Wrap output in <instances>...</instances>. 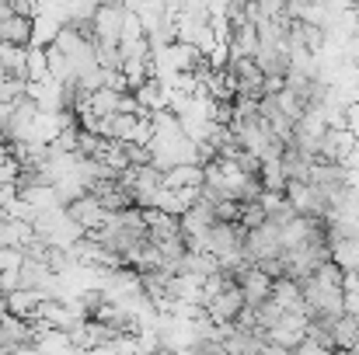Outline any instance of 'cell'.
<instances>
[{"label":"cell","instance_id":"obj_1","mask_svg":"<svg viewBox=\"0 0 359 355\" xmlns=\"http://www.w3.org/2000/svg\"><path fill=\"white\" fill-rule=\"evenodd\" d=\"M283 251V240H279V227L272 223H258V227H248L244 237H241V254L248 261H262V258H272Z\"/></svg>","mask_w":359,"mask_h":355},{"label":"cell","instance_id":"obj_2","mask_svg":"<svg viewBox=\"0 0 359 355\" xmlns=\"http://www.w3.org/2000/svg\"><path fill=\"white\" fill-rule=\"evenodd\" d=\"M241 310H244V296H241L238 282H227L224 289H217V293L203 303V314H206L213 324H234Z\"/></svg>","mask_w":359,"mask_h":355},{"label":"cell","instance_id":"obj_3","mask_svg":"<svg viewBox=\"0 0 359 355\" xmlns=\"http://www.w3.org/2000/svg\"><path fill=\"white\" fill-rule=\"evenodd\" d=\"M63 213L84 230V234H91V230H98L102 223H105V216H109V209L102 206V199L95 195V192H84V195H77L74 202H67L63 206Z\"/></svg>","mask_w":359,"mask_h":355},{"label":"cell","instance_id":"obj_4","mask_svg":"<svg viewBox=\"0 0 359 355\" xmlns=\"http://www.w3.org/2000/svg\"><path fill=\"white\" fill-rule=\"evenodd\" d=\"M0 42L11 46H32L35 42V18L28 14H11L0 21Z\"/></svg>","mask_w":359,"mask_h":355},{"label":"cell","instance_id":"obj_5","mask_svg":"<svg viewBox=\"0 0 359 355\" xmlns=\"http://www.w3.org/2000/svg\"><path fill=\"white\" fill-rule=\"evenodd\" d=\"M311 164H314V157H311V153H304V150H297V146H290V143L283 146L279 171H283V178H286V181H307Z\"/></svg>","mask_w":359,"mask_h":355},{"label":"cell","instance_id":"obj_6","mask_svg":"<svg viewBox=\"0 0 359 355\" xmlns=\"http://www.w3.org/2000/svg\"><path fill=\"white\" fill-rule=\"evenodd\" d=\"M283 310H304V296H300V279L293 275H279L272 279V293H269Z\"/></svg>","mask_w":359,"mask_h":355},{"label":"cell","instance_id":"obj_7","mask_svg":"<svg viewBox=\"0 0 359 355\" xmlns=\"http://www.w3.org/2000/svg\"><path fill=\"white\" fill-rule=\"evenodd\" d=\"M332 338H335V352L359 349V314H339L332 321Z\"/></svg>","mask_w":359,"mask_h":355},{"label":"cell","instance_id":"obj_8","mask_svg":"<svg viewBox=\"0 0 359 355\" xmlns=\"http://www.w3.org/2000/svg\"><path fill=\"white\" fill-rule=\"evenodd\" d=\"M238 223L244 227V230L265 223V206H262V199H255V202H241V220Z\"/></svg>","mask_w":359,"mask_h":355},{"label":"cell","instance_id":"obj_9","mask_svg":"<svg viewBox=\"0 0 359 355\" xmlns=\"http://www.w3.org/2000/svg\"><path fill=\"white\" fill-rule=\"evenodd\" d=\"M231 160L238 164L244 174H262V157H258L255 150H244V146H241V150L234 153V157H231Z\"/></svg>","mask_w":359,"mask_h":355},{"label":"cell","instance_id":"obj_10","mask_svg":"<svg viewBox=\"0 0 359 355\" xmlns=\"http://www.w3.org/2000/svg\"><path fill=\"white\" fill-rule=\"evenodd\" d=\"M255 7H258V14L262 18H283L286 14V7H290V0H255Z\"/></svg>","mask_w":359,"mask_h":355}]
</instances>
